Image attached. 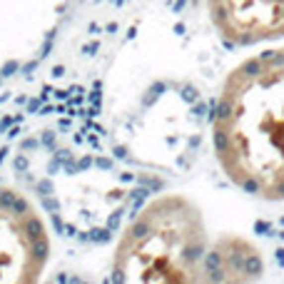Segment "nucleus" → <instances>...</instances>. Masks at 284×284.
<instances>
[{
	"mask_svg": "<svg viewBox=\"0 0 284 284\" xmlns=\"http://www.w3.org/2000/svg\"><path fill=\"white\" fill-rule=\"evenodd\" d=\"M210 242L200 207L182 195L145 205L122 232L112 254V277L125 284L205 282Z\"/></svg>",
	"mask_w": 284,
	"mask_h": 284,
	"instance_id": "obj_2",
	"label": "nucleus"
},
{
	"mask_svg": "<svg viewBox=\"0 0 284 284\" xmlns=\"http://www.w3.org/2000/svg\"><path fill=\"white\" fill-rule=\"evenodd\" d=\"M50 259V237L35 205L0 187V284L38 282Z\"/></svg>",
	"mask_w": 284,
	"mask_h": 284,
	"instance_id": "obj_3",
	"label": "nucleus"
},
{
	"mask_svg": "<svg viewBox=\"0 0 284 284\" xmlns=\"http://www.w3.org/2000/svg\"><path fill=\"white\" fill-rule=\"evenodd\" d=\"M217 33L232 45L284 38V0H207Z\"/></svg>",
	"mask_w": 284,
	"mask_h": 284,
	"instance_id": "obj_4",
	"label": "nucleus"
},
{
	"mask_svg": "<svg viewBox=\"0 0 284 284\" xmlns=\"http://www.w3.org/2000/svg\"><path fill=\"white\" fill-rule=\"evenodd\" d=\"M259 277V254L252 244L227 237L210 247L205 262V282H247Z\"/></svg>",
	"mask_w": 284,
	"mask_h": 284,
	"instance_id": "obj_5",
	"label": "nucleus"
},
{
	"mask_svg": "<svg viewBox=\"0 0 284 284\" xmlns=\"http://www.w3.org/2000/svg\"><path fill=\"white\" fill-rule=\"evenodd\" d=\"M212 140L234 187L267 202L284 200V48L262 50L227 75Z\"/></svg>",
	"mask_w": 284,
	"mask_h": 284,
	"instance_id": "obj_1",
	"label": "nucleus"
}]
</instances>
